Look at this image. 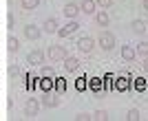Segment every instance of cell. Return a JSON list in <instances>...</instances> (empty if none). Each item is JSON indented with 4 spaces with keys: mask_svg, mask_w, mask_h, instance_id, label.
<instances>
[{
    "mask_svg": "<svg viewBox=\"0 0 148 121\" xmlns=\"http://www.w3.org/2000/svg\"><path fill=\"white\" fill-rule=\"evenodd\" d=\"M97 42H99V46L108 53V51H113V48H115V35H113L111 31H102V33H99V37H97Z\"/></svg>",
    "mask_w": 148,
    "mask_h": 121,
    "instance_id": "cell-1",
    "label": "cell"
},
{
    "mask_svg": "<svg viewBox=\"0 0 148 121\" xmlns=\"http://www.w3.org/2000/svg\"><path fill=\"white\" fill-rule=\"evenodd\" d=\"M66 46H60V44H51L49 51H47V57H49L51 62H58V60H64L66 57Z\"/></svg>",
    "mask_w": 148,
    "mask_h": 121,
    "instance_id": "cell-2",
    "label": "cell"
},
{
    "mask_svg": "<svg viewBox=\"0 0 148 121\" xmlns=\"http://www.w3.org/2000/svg\"><path fill=\"white\" fill-rule=\"evenodd\" d=\"M77 31H80V22H77V20H69L64 27L58 29V35L60 37H71L73 33H77Z\"/></svg>",
    "mask_w": 148,
    "mask_h": 121,
    "instance_id": "cell-3",
    "label": "cell"
},
{
    "mask_svg": "<svg viewBox=\"0 0 148 121\" xmlns=\"http://www.w3.org/2000/svg\"><path fill=\"white\" fill-rule=\"evenodd\" d=\"M42 106L44 108H58L60 106V92H44L42 95Z\"/></svg>",
    "mask_w": 148,
    "mask_h": 121,
    "instance_id": "cell-4",
    "label": "cell"
},
{
    "mask_svg": "<svg viewBox=\"0 0 148 121\" xmlns=\"http://www.w3.org/2000/svg\"><path fill=\"white\" fill-rule=\"evenodd\" d=\"M77 48H80L82 53H91L93 48H95V40H93V37H88V35L80 37V40H77Z\"/></svg>",
    "mask_w": 148,
    "mask_h": 121,
    "instance_id": "cell-5",
    "label": "cell"
},
{
    "mask_svg": "<svg viewBox=\"0 0 148 121\" xmlns=\"http://www.w3.org/2000/svg\"><path fill=\"white\" fill-rule=\"evenodd\" d=\"M40 35H42V29L40 27H36V24H27L25 27V37L27 40H40Z\"/></svg>",
    "mask_w": 148,
    "mask_h": 121,
    "instance_id": "cell-6",
    "label": "cell"
},
{
    "mask_svg": "<svg viewBox=\"0 0 148 121\" xmlns=\"http://www.w3.org/2000/svg\"><path fill=\"white\" fill-rule=\"evenodd\" d=\"M62 13H64L69 20H75V18H77V13H80V5H75V2H66L64 9H62Z\"/></svg>",
    "mask_w": 148,
    "mask_h": 121,
    "instance_id": "cell-7",
    "label": "cell"
},
{
    "mask_svg": "<svg viewBox=\"0 0 148 121\" xmlns=\"http://www.w3.org/2000/svg\"><path fill=\"white\" fill-rule=\"evenodd\" d=\"M95 9H97L95 0H82V2H80V11H82V13H86V16H93V13H97Z\"/></svg>",
    "mask_w": 148,
    "mask_h": 121,
    "instance_id": "cell-8",
    "label": "cell"
},
{
    "mask_svg": "<svg viewBox=\"0 0 148 121\" xmlns=\"http://www.w3.org/2000/svg\"><path fill=\"white\" fill-rule=\"evenodd\" d=\"M113 88L119 92H128L130 90V79L128 77H117L115 79V84H113Z\"/></svg>",
    "mask_w": 148,
    "mask_h": 121,
    "instance_id": "cell-9",
    "label": "cell"
},
{
    "mask_svg": "<svg viewBox=\"0 0 148 121\" xmlns=\"http://www.w3.org/2000/svg\"><path fill=\"white\" fill-rule=\"evenodd\" d=\"M38 110H40V101H38V99H27V103H25V112H27V115L36 117Z\"/></svg>",
    "mask_w": 148,
    "mask_h": 121,
    "instance_id": "cell-10",
    "label": "cell"
},
{
    "mask_svg": "<svg viewBox=\"0 0 148 121\" xmlns=\"http://www.w3.org/2000/svg\"><path fill=\"white\" fill-rule=\"evenodd\" d=\"M77 66H80V60H77V57H73V55H66V57H64V71L66 73L77 71Z\"/></svg>",
    "mask_w": 148,
    "mask_h": 121,
    "instance_id": "cell-11",
    "label": "cell"
},
{
    "mask_svg": "<svg viewBox=\"0 0 148 121\" xmlns=\"http://www.w3.org/2000/svg\"><path fill=\"white\" fill-rule=\"evenodd\" d=\"M27 62L33 64V66H36V64H42V62H44V53L40 51V48H36V51H31V53L27 55Z\"/></svg>",
    "mask_w": 148,
    "mask_h": 121,
    "instance_id": "cell-12",
    "label": "cell"
},
{
    "mask_svg": "<svg viewBox=\"0 0 148 121\" xmlns=\"http://www.w3.org/2000/svg\"><path fill=\"white\" fill-rule=\"evenodd\" d=\"M58 29H60V24H58L56 18H47L42 24V31H47V33H58Z\"/></svg>",
    "mask_w": 148,
    "mask_h": 121,
    "instance_id": "cell-13",
    "label": "cell"
},
{
    "mask_svg": "<svg viewBox=\"0 0 148 121\" xmlns=\"http://www.w3.org/2000/svg\"><path fill=\"white\" fill-rule=\"evenodd\" d=\"M38 82H40V90H42V92H51V90H53V84H56V79H53V77H40Z\"/></svg>",
    "mask_w": 148,
    "mask_h": 121,
    "instance_id": "cell-14",
    "label": "cell"
},
{
    "mask_svg": "<svg viewBox=\"0 0 148 121\" xmlns=\"http://www.w3.org/2000/svg\"><path fill=\"white\" fill-rule=\"evenodd\" d=\"M137 57V51H135V46H126L124 44L122 46V60H126V62H133Z\"/></svg>",
    "mask_w": 148,
    "mask_h": 121,
    "instance_id": "cell-15",
    "label": "cell"
},
{
    "mask_svg": "<svg viewBox=\"0 0 148 121\" xmlns=\"http://www.w3.org/2000/svg\"><path fill=\"white\" fill-rule=\"evenodd\" d=\"M95 20H97V24H99V27H104V29L111 24V16L106 13V9H104V11H97V13H95Z\"/></svg>",
    "mask_w": 148,
    "mask_h": 121,
    "instance_id": "cell-16",
    "label": "cell"
},
{
    "mask_svg": "<svg viewBox=\"0 0 148 121\" xmlns=\"http://www.w3.org/2000/svg\"><path fill=\"white\" fill-rule=\"evenodd\" d=\"M130 86H133V88H135L137 92H146V90H148V79H144V77H137V79H135V82H133Z\"/></svg>",
    "mask_w": 148,
    "mask_h": 121,
    "instance_id": "cell-17",
    "label": "cell"
},
{
    "mask_svg": "<svg viewBox=\"0 0 148 121\" xmlns=\"http://www.w3.org/2000/svg\"><path fill=\"white\" fill-rule=\"evenodd\" d=\"M7 48H9V53H18V48H20V42H18V40H16V37H13V35H9V37H7Z\"/></svg>",
    "mask_w": 148,
    "mask_h": 121,
    "instance_id": "cell-18",
    "label": "cell"
},
{
    "mask_svg": "<svg viewBox=\"0 0 148 121\" xmlns=\"http://www.w3.org/2000/svg\"><path fill=\"white\" fill-rule=\"evenodd\" d=\"M130 29L142 35L144 31H146V22H144V20H133V22H130Z\"/></svg>",
    "mask_w": 148,
    "mask_h": 121,
    "instance_id": "cell-19",
    "label": "cell"
},
{
    "mask_svg": "<svg viewBox=\"0 0 148 121\" xmlns=\"http://www.w3.org/2000/svg\"><path fill=\"white\" fill-rule=\"evenodd\" d=\"M38 5H40V0H20V7H22L25 11H33Z\"/></svg>",
    "mask_w": 148,
    "mask_h": 121,
    "instance_id": "cell-20",
    "label": "cell"
},
{
    "mask_svg": "<svg viewBox=\"0 0 148 121\" xmlns=\"http://www.w3.org/2000/svg\"><path fill=\"white\" fill-rule=\"evenodd\" d=\"M53 88H56V92H60V95H62V92L66 90V79H64V77H56V84H53Z\"/></svg>",
    "mask_w": 148,
    "mask_h": 121,
    "instance_id": "cell-21",
    "label": "cell"
},
{
    "mask_svg": "<svg viewBox=\"0 0 148 121\" xmlns=\"http://www.w3.org/2000/svg\"><path fill=\"white\" fill-rule=\"evenodd\" d=\"M135 51H137V57H148V42H139L135 46Z\"/></svg>",
    "mask_w": 148,
    "mask_h": 121,
    "instance_id": "cell-22",
    "label": "cell"
},
{
    "mask_svg": "<svg viewBox=\"0 0 148 121\" xmlns=\"http://www.w3.org/2000/svg\"><path fill=\"white\" fill-rule=\"evenodd\" d=\"M91 119H95V121H106V119H108V112H106V110H95V112L91 115Z\"/></svg>",
    "mask_w": 148,
    "mask_h": 121,
    "instance_id": "cell-23",
    "label": "cell"
},
{
    "mask_svg": "<svg viewBox=\"0 0 148 121\" xmlns=\"http://www.w3.org/2000/svg\"><path fill=\"white\" fill-rule=\"evenodd\" d=\"M40 77H53L56 79V71H53L51 66H42L40 68Z\"/></svg>",
    "mask_w": 148,
    "mask_h": 121,
    "instance_id": "cell-24",
    "label": "cell"
},
{
    "mask_svg": "<svg viewBox=\"0 0 148 121\" xmlns=\"http://www.w3.org/2000/svg\"><path fill=\"white\" fill-rule=\"evenodd\" d=\"M126 119H128V121H137V119H142V115H139V110H137V108H130L128 112H126Z\"/></svg>",
    "mask_w": 148,
    "mask_h": 121,
    "instance_id": "cell-25",
    "label": "cell"
},
{
    "mask_svg": "<svg viewBox=\"0 0 148 121\" xmlns=\"http://www.w3.org/2000/svg\"><path fill=\"white\" fill-rule=\"evenodd\" d=\"M73 119L75 121H88V119H91V115H88V112H77Z\"/></svg>",
    "mask_w": 148,
    "mask_h": 121,
    "instance_id": "cell-26",
    "label": "cell"
},
{
    "mask_svg": "<svg viewBox=\"0 0 148 121\" xmlns=\"http://www.w3.org/2000/svg\"><path fill=\"white\" fill-rule=\"evenodd\" d=\"M99 82H102V79H93V82H91V88H93L95 92L102 90V84H99Z\"/></svg>",
    "mask_w": 148,
    "mask_h": 121,
    "instance_id": "cell-27",
    "label": "cell"
},
{
    "mask_svg": "<svg viewBox=\"0 0 148 121\" xmlns=\"http://www.w3.org/2000/svg\"><path fill=\"white\" fill-rule=\"evenodd\" d=\"M95 5H99V7H104V9H108V7L113 5V0H95Z\"/></svg>",
    "mask_w": 148,
    "mask_h": 121,
    "instance_id": "cell-28",
    "label": "cell"
},
{
    "mask_svg": "<svg viewBox=\"0 0 148 121\" xmlns=\"http://www.w3.org/2000/svg\"><path fill=\"white\" fill-rule=\"evenodd\" d=\"M9 75H11V77H16V75H20V68L11 66V68H9Z\"/></svg>",
    "mask_w": 148,
    "mask_h": 121,
    "instance_id": "cell-29",
    "label": "cell"
},
{
    "mask_svg": "<svg viewBox=\"0 0 148 121\" xmlns=\"http://www.w3.org/2000/svg\"><path fill=\"white\" fill-rule=\"evenodd\" d=\"M75 86H77V90H84V86H86V84H84V79H77V84H75Z\"/></svg>",
    "mask_w": 148,
    "mask_h": 121,
    "instance_id": "cell-30",
    "label": "cell"
},
{
    "mask_svg": "<svg viewBox=\"0 0 148 121\" xmlns=\"http://www.w3.org/2000/svg\"><path fill=\"white\" fill-rule=\"evenodd\" d=\"M7 24H9V29H13V16H9V18H7Z\"/></svg>",
    "mask_w": 148,
    "mask_h": 121,
    "instance_id": "cell-31",
    "label": "cell"
},
{
    "mask_svg": "<svg viewBox=\"0 0 148 121\" xmlns=\"http://www.w3.org/2000/svg\"><path fill=\"white\" fill-rule=\"evenodd\" d=\"M142 66H144V71H148V57H144V64H142Z\"/></svg>",
    "mask_w": 148,
    "mask_h": 121,
    "instance_id": "cell-32",
    "label": "cell"
},
{
    "mask_svg": "<svg viewBox=\"0 0 148 121\" xmlns=\"http://www.w3.org/2000/svg\"><path fill=\"white\" fill-rule=\"evenodd\" d=\"M142 7H144V9L148 11V0H142Z\"/></svg>",
    "mask_w": 148,
    "mask_h": 121,
    "instance_id": "cell-33",
    "label": "cell"
}]
</instances>
